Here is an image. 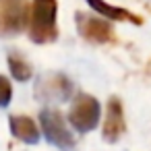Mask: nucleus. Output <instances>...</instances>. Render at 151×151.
Here are the masks:
<instances>
[{
    "mask_svg": "<svg viewBox=\"0 0 151 151\" xmlns=\"http://www.w3.org/2000/svg\"><path fill=\"white\" fill-rule=\"evenodd\" d=\"M58 2L56 0H33L29 6V37L35 44H50L58 37L56 27Z\"/></svg>",
    "mask_w": 151,
    "mask_h": 151,
    "instance_id": "nucleus-1",
    "label": "nucleus"
},
{
    "mask_svg": "<svg viewBox=\"0 0 151 151\" xmlns=\"http://www.w3.org/2000/svg\"><path fill=\"white\" fill-rule=\"evenodd\" d=\"M101 118V106L99 101L89 93H79L73 99V106L68 110V122L77 132H89L99 124Z\"/></svg>",
    "mask_w": 151,
    "mask_h": 151,
    "instance_id": "nucleus-2",
    "label": "nucleus"
},
{
    "mask_svg": "<svg viewBox=\"0 0 151 151\" xmlns=\"http://www.w3.org/2000/svg\"><path fill=\"white\" fill-rule=\"evenodd\" d=\"M40 124H42V132L46 137V141L62 151H70L75 149V137L68 130L62 114L58 110H42L40 112Z\"/></svg>",
    "mask_w": 151,
    "mask_h": 151,
    "instance_id": "nucleus-3",
    "label": "nucleus"
},
{
    "mask_svg": "<svg viewBox=\"0 0 151 151\" xmlns=\"http://www.w3.org/2000/svg\"><path fill=\"white\" fill-rule=\"evenodd\" d=\"M73 91H75V85L73 81L62 75V73H46L37 79L35 83V97L40 101H46V104H52V101H68L73 97Z\"/></svg>",
    "mask_w": 151,
    "mask_h": 151,
    "instance_id": "nucleus-4",
    "label": "nucleus"
},
{
    "mask_svg": "<svg viewBox=\"0 0 151 151\" xmlns=\"http://www.w3.org/2000/svg\"><path fill=\"white\" fill-rule=\"evenodd\" d=\"M29 21L27 0H0V29L4 35L21 33Z\"/></svg>",
    "mask_w": 151,
    "mask_h": 151,
    "instance_id": "nucleus-5",
    "label": "nucleus"
},
{
    "mask_svg": "<svg viewBox=\"0 0 151 151\" xmlns=\"http://www.w3.org/2000/svg\"><path fill=\"white\" fill-rule=\"evenodd\" d=\"M77 29H79L81 37L91 44H114L116 42V33H114L112 25L104 19L91 17L87 13H77Z\"/></svg>",
    "mask_w": 151,
    "mask_h": 151,
    "instance_id": "nucleus-6",
    "label": "nucleus"
},
{
    "mask_svg": "<svg viewBox=\"0 0 151 151\" xmlns=\"http://www.w3.org/2000/svg\"><path fill=\"white\" fill-rule=\"evenodd\" d=\"M126 130L124 122V108L118 97H110L108 110H106V122H104V141L106 143H116Z\"/></svg>",
    "mask_w": 151,
    "mask_h": 151,
    "instance_id": "nucleus-7",
    "label": "nucleus"
},
{
    "mask_svg": "<svg viewBox=\"0 0 151 151\" xmlns=\"http://www.w3.org/2000/svg\"><path fill=\"white\" fill-rule=\"evenodd\" d=\"M89 6L93 11H97L101 17L110 19V21H126V23H132V25H143V19L126 9H120V6H114V4H108L104 0H87Z\"/></svg>",
    "mask_w": 151,
    "mask_h": 151,
    "instance_id": "nucleus-8",
    "label": "nucleus"
},
{
    "mask_svg": "<svg viewBox=\"0 0 151 151\" xmlns=\"http://www.w3.org/2000/svg\"><path fill=\"white\" fill-rule=\"evenodd\" d=\"M11 132L27 145H35L40 141V128L29 116H11Z\"/></svg>",
    "mask_w": 151,
    "mask_h": 151,
    "instance_id": "nucleus-9",
    "label": "nucleus"
},
{
    "mask_svg": "<svg viewBox=\"0 0 151 151\" xmlns=\"http://www.w3.org/2000/svg\"><path fill=\"white\" fill-rule=\"evenodd\" d=\"M9 68H11V75L17 79V81H29L31 79V64L27 62V58L19 52H11L9 54Z\"/></svg>",
    "mask_w": 151,
    "mask_h": 151,
    "instance_id": "nucleus-10",
    "label": "nucleus"
},
{
    "mask_svg": "<svg viewBox=\"0 0 151 151\" xmlns=\"http://www.w3.org/2000/svg\"><path fill=\"white\" fill-rule=\"evenodd\" d=\"M13 97V85L6 77L0 75V108H6Z\"/></svg>",
    "mask_w": 151,
    "mask_h": 151,
    "instance_id": "nucleus-11",
    "label": "nucleus"
}]
</instances>
